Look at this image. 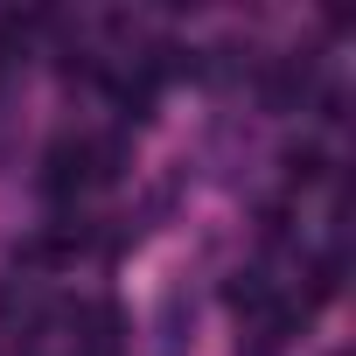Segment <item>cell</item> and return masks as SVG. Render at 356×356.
<instances>
[{
	"mask_svg": "<svg viewBox=\"0 0 356 356\" xmlns=\"http://www.w3.org/2000/svg\"><path fill=\"white\" fill-rule=\"evenodd\" d=\"M286 168H293V182H314V175H321V147H293Z\"/></svg>",
	"mask_w": 356,
	"mask_h": 356,
	"instance_id": "obj_1",
	"label": "cell"
}]
</instances>
